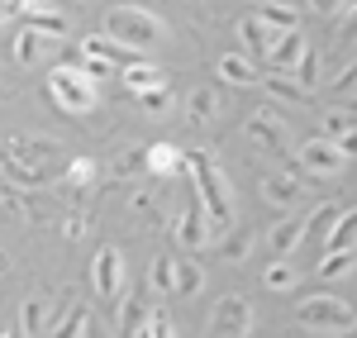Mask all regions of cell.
<instances>
[{"instance_id": "1", "label": "cell", "mask_w": 357, "mask_h": 338, "mask_svg": "<svg viewBox=\"0 0 357 338\" xmlns=\"http://www.w3.org/2000/svg\"><path fill=\"white\" fill-rule=\"evenodd\" d=\"M186 171H191V181H195V196L205 200V210H210L215 233H220V229H229V224H234V196H229V181H224L215 153H210V148L186 153Z\"/></svg>"}, {"instance_id": "2", "label": "cell", "mask_w": 357, "mask_h": 338, "mask_svg": "<svg viewBox=\"0 0 357 338\" xmlns=\"http://www.w3.org/2000/svg\"><path fill=\"white\" fill-rule=\"evenodd\" d=\"M105 29H110L119 43H129L134 53H148V48H158V43L167 38V24L153 15V10H143L138 0H119V5H110Z\"/></svg>"}, {"instance_id": "3", "label": "cell", "mask_w": 357, "mask_h": 338, "mask_svg": "<svg viewBox=\"0 0 357 338\" xmlns=\"http://www.w3.org/2000/svg\"><path fill=\"white\" fill-rule=\"evenodd\" d=\"M48 95L62 114H91L96 110V77H86L82 67L62 62L48 72Z\"/></svg>"}, {"instance_id": "4", "label": "cell", "mask_w": 357, "mask_h": 338, "mask_svg": "<svg viewBox=\"0 0 357 338\" xmlns=\"http://www.w3.org/2000/svg\"><path fill=\"white\" fill-rule=\"evenodd\" d=\"M296 319H301V329H324V334H353L357 329V314L348 300H338V295H310L296 305Z\"/></svg>"}, {"instance_id": "5", "label": "cell", "mask_w": 357, "mask_h": 338, "mask_svg": "<svg viewBox=\"0 0 357 338\" xmlns=\"http://www.w3.org/2000/svg\"><path fill=\"white\" fill-rule=\"evenodd\" d=\"M210 233H215V224H210V210H205V200H200V196H191V200H186V210L176 215V224H172V238H176V248L200 253V248L210 243Z\"/></svg>"}, {"instance_id": "6", "label": "cell", "mask_w": 357, "mask_h": 338, "mask_svg": "<svg viewBox=\"0 0 357 338\" xmlns=\"http://www.w3.org/2000/svg\"><path fill=\"white\" fill-rule=\"evenodd\" d=\"M210 334L215 338H243L252 334V300L248 295H224L210 310Z\"/></svg>"}, {"instance_id": "7", "label": "cell", "mask_w": 357, "mask_h": 338, "mask_svg": "<svg viewBox=\"0 0 357 338\" xmlns=\"http://www.w3.org/2000/svg\"><path fill=\"white\" fill-rule=\"evenodd\" d=\"M343 158H348V153H343V148H338V143L324 134V139H310V143H305L296 162H301V171H310V176H324V181H333V176L343 171Z\"/></svg>"}, {"instance_id": "8", "label": "cell", "mask_w": 357, "mask_h": 338, "mask_svg": "<svg viewBox=\"0 0 357 338\" xmlns=\"http://www.w3.org/2000/svg\"><path fill=\"white\" fill-rule=\"evenodd\" d=\"M91 282H96V295L119 300V291H124V253L119 248H100L96 262H91Z\"/></svg>"}, {"instance_id": "9", "label": "cell", "mask_w": 357, "mask_h": 338, "mask_svg": "<svg viewBox=\"0 0 357 338\" xmlns=\"http://www.w3.org/2000/svg\"><path fill=\"white\" fill-rule=\"evenodd\" d=\"M57 153H62V143H53V139H29V134H10L5 139V158H20V162H33V167H48Z\"/></svg>"}, {"instance_id": "10", "label": "cell", "mask_w": 357, "mask_h": 338, "mask_svg": "<svg viewBox=\"0 0 357 338\" xmlns=\"http://www.w3.org/2000/svg\"><path fill=\"white\" fill-rule=\"evenodd\" d=\"M248 139L257 143V148H267V153H281V148H286V124H281V114L257 110L248 119Z\"/></svg>"}, {"instance_id": "11", "label": "cell", "mask_w": 357, "mask_h": 338, "mask_svg": "<svg viewBox=\"0 0 357 338\" xmlns=\"http://www.w3.org/2000/svg\"><path fill=\"white\" fill-rule=\"evenodd\" d=\"M301 196H305L301 176H286V171H267V176H262V200L276 205V210H291Z\"/></svg>"}, {"instance_id": "12", "label": "cell", "mask_w": 357, "mask_h": 338, "mask_svg": "<svg viewBox=\"0 0 357 338\" xmlns=\"http://www.w3.org/2000/svg\"><path fill=\"white\" fill-rule=\"evenodd\" d=\"M82 53L100 57V62H114V67H129V62H134V48H129V43H119L110 29H105V33H86V38H82Z\"/></svg>"}, {"instance_id": "13", "label": "cell", "mask_w": 357, "mask_h": 338, "mask_svg": "<svg viewBox=\"0 0 357 338\" xmlns=\"http://www.w3.org/2000/svg\"><path fill=\"white\" fill-rule=\"evenodd\" d=\"M238 38H243V48L248 53H272V43L276 38H281V33H276L272 24H267V20H262V15H248V20H238Z\"/></svg>"}, {"instance_id": "14", "label": "cell", "mask_w": 357, "mask_h": 338, "mask_svg": "<svg viewBox=\"0 0 357 338\" xmlns=\"http://www.w3.org/2000/svg\"><path fill=\"white\" fill-rule=\"evenodd\" d=\"M186 119L191 124H215L220 119V86H195L186 100Z\"/></svg>"}, {"instance_id": "15", "label": "cell", "mask_w": 357, "mask_h": 338, "mask_svg": "<svg viewBox=\"0 0 357 338\" xmlns=\"http://www.w3.org/2000/svg\"><path fill=\"white\" fill-rule=\"evenodd\" d=\"M15 334H20V338L53 334V319H48V305H43V300H24V305H20V319H15Z\"/></svg>"}, {"instance_id": "16", "label": "cell", "mask_w": 357, "mask_h": 338, "mask_svg": "<svg viewBox=\"0 0 357 338\" xmlns=\"http://www.w3.org/2000/svg\"><path fill=\"white\" fill-rule=\"evenodd\" d=\"M305 233H310V224H305V220H281V224L267 233V243H272V257H291L296 248H301Z\"/></svg>"}, {"instance_id": "17", "label": "cell", "mask_w": 357, "mask_h": 338, "mask_svg": "<svg viewBox=\"0 0 357 338\" xmlns=\"http://www.w3.org/2000/svg\"><path fill=\"white\" fill-rule=\"evenodd\" d=\"M305 57V38H301V29H291V33H281L272 43V53H267V62H272L276 72H291L296 62Z\"/></svg>"}, {"instance_id": "18", "label": "cell", "mask_w": 357, "mask_h": 338, "mask_svg": "<svg viewBox=\"0 0 357 338\" xmlns=\"http://www.w3.org/2000/svg\"><path fill=\"white\" fill-rule=\"evenodd\" d=\"M220 82H229V86H252V82H257L252 57H248V53H224L220 57Z\"/></svg>"}, {"instance_id": "19", "label": "cell", "mask_w": 357, "mask_h": 338, "mask_svg": "<svg viewBox=\"0 0 357 338\" xmlns=\"http://www.w3.org/2000/svg\"><path fill=\"white\" fill-rule=\"evenodd\" d=\"M148 171H153V176L186 171V153H181V148H172V143H153V148H148Z\"/></svg>"}, {"instance_id": "20", "label": "cell", "mask_w": 357, "mask_h": 338, "mask_svg": "<svg viewBox=\"0 0 357 338\" xmlns=\"http://www.w3.org/2000/svg\"><path fill=\"white\" fill-rule=\"evenodd\" d=\"M148 319H153V305L143 295H124V314H119V334H148Z\"/></svg>"}, {"instance_id": "21", "label": "cell", "mask_w": 357, "mask_h": 338, "mask_svg": "<svg viewBox=\"0 0 357 338\" xmlns=\"http://www.w3.org/2000/svg\"><path fill=\"white\" fill-rule=\"evenodd\" d=\"M267 91H272L281 105H305V100H310V86H305L301 77H286V72L267 77Z\"/></svg>"}, {"instance_id": "22", "label": "cell", "mask_w": 357, "mask_h": 338, "mask_svg": "<svg viewBox=\"0 0 357 338\" xmlns=\"http://www.w3.org/2000/svg\"><path fill=\"white\" fill-rule=\"evenodd\" d=\"M119 82L129 86L134 95H143V91H153V86L162 82V72L153 62H129V67H119Z\"/></svg>"}, {"instance_id": "23", "label": "cell", "mask_w": 357, "mask_h": 338, "mask_svg": "<svg viewBox=\"0 0 357 338\" xmlns=\"http://www.w3.org/2000/svg\"><path fill=\"white\" fill-rule=\"evenodd\" d=\"M38 57H43V29L24 24L15 33V62H20V67H33Z\"/></svg>"}, {"instance_id": "24", "label": "cell", "mask_w": 357, "mask_h": 338, "mask_svg": "<svg viewBox=\"0 0 357 338\" xmlns=\"http://www.w3.org/2000/svg\"><path fill=\"white\" fill-rule=\"evenodd\" d=\"M257 15H262V20H267L276 33L301 29V10H296V5H276V0H267V5H257Z\"/></svg>"}, {"instance_id": "25", "label": "cell", "mask_w": 357, "mask_h": 338, "mask_svg": "<svg viewBox=\"0 0 357 338\" xmlns=\"http://www.w3.org/2000/svg\"><path fill=\"white\" fill-rule=\"evenodd\" d=\"M296 282H301V272H296L286 257L267 262V272H262V286H267V291H276V295H281V291H296Z\"/></svg>"}, {"instance_id": "26", "label": "cell", "mask_w": 357, "mask_h": 338, "mask_svg": "<svg viewBox=\"0 0 357 338\" xmlns=\"http://www.w3.org/2000/svg\"><path fill=\"white\" fill-rule=\"evenodd\" d=\"M5 176H10V186H43V181H48V167H33V162H20V158H5Z\"/></svg>"}, {"instance_id": "27", "label": "cell", "mask_w": 357, "mask_h": 338, "mask_svg": "<svg viewBox=\"0 0 357 338\" xmlns=\"http://www.w3.org/2000/svg\"><path fill=\"white\" fill-rule=\"evenodd\" d=\"M148 282L153 291H162V295H176V257H153V267H148Z\"/></svg>"}, {"instance_id": "28", "label": "cell", "mask_w": 357, "mask_h": 338, "mask_svg": "<svg viewBox=\"0 0 357 338\" xmlns=\"http://www.w3.org/2000/svg\"><path fill=\"white\" fill-rule=\"evenodd\" d=\"M338 220H343V205H333V200H329V205H319L305 224H310V233H314V238H329L333 229H338Z\"/></svg>"}, {"instance_id": "29", "label": "cell", "mask_w": 357, "mask_h": 338, "mask_svg": "<svg viewBox=\"0 0 357 338\" xmlns=\"http://www.w3.org/2000/svg\"><path fill=\"white\" fill-rule=\"evenodd\" d=\"M357 267L353 248H333V253H324V262H319V277H329V282H338V277H348Z\"/></svg>"}, {"instance_id": "30", "label": "cell", "mask_w": 357, "mask_h": 338, "mask_svg": "<svg viewBox=\"0 0 357 338\" xmlns=\"http://www.w3.org/2000/svg\"><path fill=\"white\" fill-rule=\"evenodd\" d=\"M53 334H62V338L91 334V310H86V305H72V314H62V319H53Z\"/></svg>"}, {"instance_id": "31", "label": "cell", "mask_w": 357, "mask_h": 338, "mask_svg": "<svg viewBox=\"0 0 357 338\" xmlns=\"http://www.w3.org/2000/svg\"><path fill=\"white\" fill-rule=\"evenodd\" d=\"M200 291H205V272H200L195 262H176V295L191 300V295H200Z\"/></svg>"}, {"instance_id": "32", "label": "cell", "mask_w": 357, "mask_h": 338, "mask_svg": "<svg viewBox=\"0 0 357 338\" xmlns=\"http://www.w3.org/2000/svg\"><path fill=\"white\" fill-rule=\"evenodd\" d=\"M24 20L33 29H43L48 38H62V33H67V20H62L57 10H43V5H38V10H24Z\"/></svg>"}, {"instance_id": "33", "label": "cell", "mask_w": 357, "mask_h": 338, "mask_svg": "<svg viewBox=\"0 0 357 338\" xmlns=\"http://www.w3.org/2000/svg\"><path fill=\"white\" fill-rule=\"evenodd\" d=\"M353 243H357V210H348V215L338 220V229L324 238V253H333V248H353Z\"/></svg>"}, {"instance_id": "34", "label": "cell", "mask_w": 357, "mask_h": 338, "mask_svg": "<svg viewBox=\"0 0 357 338\" xmlns=\"http://www.w3.org/2000/svg\"><path fill=\"white\" fill-rule=\"evenodd\" d=\"M138 100H143V110H148V114H167V110H172V86L158 82L153 91H143Z\"/></svg>"}, {"instance_id": "35", "label": "cell", "mask_w": 357, "mask_h": 338, "mask_svg": "<svg viewBox=\"0 0 357 338\" xmlns=\"http://www.w3.org/2000/svg\"><path fill=\"white\" fill-rule=\"evenodd\" d=\"M220 253L229 257V262H243V257L252 253V233H229V238L220 243Z\"/></svg>"}, {"instance_id": "36", "label": "cell", "mask_w": 357, "mask_h": 338, "mask_svg": "<svg viewBox=\"0 0 357 338\" xmlns=\"http://www.w3.org/2000/svg\"><path fill=\"white\" fill-rule=\"evenodd\" d=\"M67 181H72L77 191H86V186L96 181V162H91V158H77V162L67 167Z\"/></svg>"}, {"instance_id": "37", "label": "cell", "mask_w": 357, "mask_h": 338, "mask_svg": "<svg viewBox=\"0 0 357 338\" xmlns=\"http://www.w3.org/2000/svg\"><path fill=\"white\" fill-rule=\"evenodd\" d=\"M296 77H301V82L314 91V82H319V53H314V48H305V57L296 62Z\"/></svg>"}, {"instance_id": "38", "label": "cell", "mask_w": 357, "mask_h": 338, "mask_svg": "<svg viewBox=\"0 0 357 338\" xmlns=\"http://www.w3.org/2000/svg\"><path fill=\"white\" fill-rule=\"evenodd\" d=\"M148 334H158V338H172V334H176V324H172V314L153 305V319H148Z\"/></svg>"}, {"instance_id": "39", "label": "cell", "mask_w": 357, "mask_h": 338, "mask_svg": "<svg viewBox=\"0 0 357 338\" xmlns=\"http://www.w3.org/2000/svg\"><path fill=\"white\" fill-rule=\"evenodd\" d=\"M348 129H353V124H348V114H343V110H329V114H324V134H329V139H343Z\"/></svg>"}, {"instance_id": "40", "label": "cell", "mask_w": 357, "mask_h": 338, "mask_svg": "<svg viewBox=\"0 0 357 338\" xmlns=\"http://www.w3.org/2000/svg\"><path fill=\"white\" fill-rule=\"evenodd\" d=\"M338 38H343V43H357V0L348 5V15H343V24H338Z\"/></svg>"}, {"instance_id": "41", "label": "cell", "mask_w": 357, "mask_h": 338, "mask_svg": "<svg viewBox=\"0 0 357 338\" xmlns=\"http://www.w3.org/2000/svg\"><path fill=\"white\" fill-rule=\"evenodd\" d=\"M333 91H343V95H348V91H357V57L348 62V67H343V72H338V82H333Z\"/></svg>"}, {"instance_id": "42", "label": "cell", "mask_w": 357, "mask_h": 338, "mask_svg": "<svg viewBox=\"0 0 357 338\" xmlns=\"http://www.w3.org/2000/svg\"><path fill=\"white\" fill-rule=\"evenodd\" d=\"M353 0H310V10L314 15H338V10H348Z\"/></svg>"}, {"instance_id": "43", "label": "cell", "mask_w": 357, "mask_h": 338, "mask_svg": "<svg viewBox=\"0 0 357 338\" xmlns=\"http://www.w3.org/2000/svg\"><path fill=\"white\" fill-rule=\"evenodd\" d=\"M338 143V148H343V153H348V158H357V129H348V134H343V139H333Z\"/></svg>"}, {"instance_id": "44", "label": "cell", "mask_w": 357, "mask_h": 338, "mask_svg": "<svg viewBox=\"0 0 357 338\" xmlns=\"http://www.w3.org/2000/svg\"><path fill=\"white\" fill-rule=\"evenodd\" d=\"M67 238H86V220H67Z\"/></svg>"}, {"instance_id": "45", "label": "cell", "mask_w": 357, "mask_h": 338, "mask_svg": "<svg viewBox=\"0 0 357 338\" xmlns=\"http://www.w3.org/2000/svg\"><path fill=\"white\" fill-rule=\"evenodd\" d=\"M20 5H24V10H38V5H48V0H20Z\"/></svg>"}, {"instance_id": "46", "label": "cell", "mask_w": 357, "mask_h": 338, "mask_svg": "<svg viewBox=\"0 0 357 338\" xmlns=\"http://www.w3.org/2000/svg\"><path fill=\"white\" fill-rule=\"evenodd\" d=\"M195 5H200V0H195Z\"/></svg>"}]
</instances>
